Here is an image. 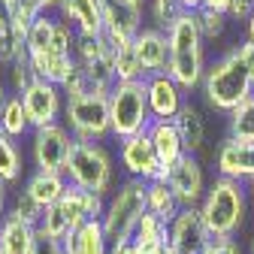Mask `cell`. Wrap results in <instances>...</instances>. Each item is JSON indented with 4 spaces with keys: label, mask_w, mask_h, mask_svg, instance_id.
<instances>
[{
    "label": "cell",
    "mask_w": 254,
    "mask_h": 254,
    "mask_svg": "<svg viewBox=\"0 0 254 254\" xmlns=\"http://www.w3.org/2000/svg\"><path fill=\"white\" fill-rule=\"evenodd\" d=\"M148 12H151V21H154V27L157 30H167L185 15V9H182V3L179 0H148Z\"/></svg>",
    "instance_id": "1f68e13d"
},
{
    "label": "cell",
    "mask_w": 254,
    "mask_h": 254,
    "mask_svg": "<svg viewBox=\"0 0 254 254\" xmlns=\"http://www.w3.org/2000/svg\"><path fill=\"white\" fill-rule=\"evenodd\" d=\"M100 9H103V34L112 49L130 46L133 37L145 27L142 24L145 9L136 6L133 0H100Z\"/></svg>",
    "instance_id": "9c48e42d"
},
{
    "label": "cell",
    "mask_w": 254,
    "mask_h": 254,
    "mask_svg": "<svg viewBox=\"0 0 254 254\" xmlns=\"http://www.w3.org/2000/svg\"><path fill=\"white\" fill-rule=\"evenodd\" d=\"M109 254H136V248H133L130 242H124V245H112Z\"/></svg>",
    "instance_id": "7dc6e473"
},
{
    "label": "cell",
    "mask_w": 254,
    "mask_h": 254,
    "mask_svg": "<svg viewBox=\"0 0 254 254\" xmlns=\"http://www.w3.org/2000/svg\"><path fill=\"white\" fill-rule=\"evenodd\" d=\"M157 254H176V251H173V248H170V242H167V245H164L161 251H157Z\"/></svg>",
    "instance_id": "681fc988"
},
{
    "label": "cell",
    "mask_w": 254,
    "mask_h": 254,
    "mask_svg": "<svg viewBox=\"0 0 254 254\" xmlns=\"http://www.w3.org/2000/svg\"><path fill=\"white\" fill-rule=\"evenodd\" d=\"M34 3L40 6V12H49V15H52L55 9H61V6H64V0H34Z\"/></svg>",
    "instance_id": "7bdbcfd3"
},
{
    "label": "cell",
    "mask_w": 254,
    "mask_h": 254,
    "mask_svg": "<svg viewBox=\"0 0 254 254\" xmlns=\"http://www.w3.org/2000/svg\"><path fill=\"white\" fill-rule=\"evenodd\" d=\"M230 3H233V0H203V6H206V9H218V12H227Z\"/></svg>",
    "instance_id": "ee69618b"
},
{
    "label": "cell",
    "mask_w": 254,
    "mask_h": 254,
    "mask_svg": "<svg viewBox=\"0 0 254 254\" xmlns=\"http://www.w3.org/2000/svg\"><path fill=\"white\" fill-rule=\"evenodd\" d=\"M64 176L73 188L109 197L115 190V157L103 142H73Z\"/></svg>",
    "instance_id": "5b68a950"
},
{
    "label": "cell",
    "mask_w": 254,
    "mask_h": 254,
    "mask_svg": "<svg viewBox=\"0 0 254 254\" xmlns=\"http://www.w3.org/2000/svg\"><path fill=\"white\" fill-rule=\"evenodd\" d=\"M9 97H12V94H9V88H6V82H3V79H0V112H3V106L9 103Z\"/></svg>",
    "instance_id": "bcb514c9"
},
{
    "label": "cell",
    "mask_w": 254,
    "mask_h": 254,
    "mask_svg": "<svg viewBox=\"0 0 254 254\" xmlns=\"http://www.w3.org/2000/svg\"><path fill=\"white\" fill-rule=\"evenodd\" d=\"M61 91H64V97H67V100L82 97V94H88V91H91V82H88V76H85V70L79 67V64L67 73V79L61 82Z\"/></svg>",
    "instance_id": "d590c367"
},
{
    "label": "cell",
    "mask_w": 254,
    "mask_h": 254,
    "mask_svg": "<svg viewBox=\"0 0 254 254\" xmlns=\"http://www.w3.org/2000/svg\"><path fill=\"white\" fill-rule=\"evenodd\" d=\"M21 55H27V49H24V37L18 34L15 27L0 30V67H9V64H15Z\"/></svg>",
    "instance_id": "e575fe53"
},
{
    "label": "cell",
    "mask_w": 254,
    "mask_h": 254,
    "mask_svg": "<svg viewBox=\"0 0 254 254\" xmlns=\"http://www.w3.org/2000/svg\"><path fill=\"white\" fill-rule=\"evenodd\" d=\"M64 251L67 254H109L112 245L106 239L103 221H85L82 227H76L64 239Z\"/></svg>",
    "instance_id": "603a6c76"
},
{
    "label": "cell",
    "mask_w": 254,
    "mask_h": 254,
    "mask_svg": "<svg viewBox=\"0 0 254 254\" xmlns=\"http://www.w3.org/2000/svg\"><path fill=\"white\" fill-rule=\"evenodd\" d=\"M0 254H3V248H0Z\"/></svg>",
    "instance_id": "db71d44e"
},
{
    "label": "cell",
    "mask_w": 254,
    "mask_h": 254,
    "mask_svg": "<svg viewBox=\"0 0 254 254\" xmlns=\"http://www.w3.org/2000/svg\"><path fill=\"white\" fill-rule=\"evenodd\" d=\"M12 0H0V30L12 27Z\"/></svg>",
    "instance_id": "60d3db41"
},
{
    "label": "cell",
    "mask_w": 254,
    "mask_h": 254,
    "mask_svg": "<svg viewBox=\"0 0 254 254\" xmlns=\"http://www.w3.org/2000/svg\"><path fill=\"white\" fill-rule=\"evenodd\" d=\"M61 209L67 215L70 227H82L85 221H100L103 212H106V197L100 194H91V190H82V188H67V194L61 200Z\"/></svg>",
    "instance_id": "e0dca14e"
},
{
    "label": "cell",
    "mask_w": 254,
    "mask_h": 254,
    "mask_svg": "<svg viewBox=\"0 0 254 254\" xmlns=\"http://www.w3.org/2000/svg\"><path fill=\"white\" fill-rule=\"evenodd\" d=\"M185 12H200L203 9V0H179Z\"/></svg>",
    "instance_id": "f6af8a7d"
},
{
    "label": "cell",
    "mask_w": 254,
    "mask_h": 254,
    "mask_svg": "<svg viewBox=\"0 0 254 254\" xmlns=\"http://www.w3.org/2000/svg\"><path fill=\"white\" fill-rule=\"evenodd\" d=\"M15 3H18V0H12V6H15Z\"/></svg>",
    "instance_id": "f5cc1de1"
},
{
    "label": "cell",
    "mask_w": 254,
    "mask_h": 254,
    "mask_svg": "<svg viewBox=\"0 0 254 254\" xmlns=\"http://www.w3.org/2000/svg\"><path fill=\"white\" fill-rule=\"evenodd\" d=\"M9 200H12V190H9V182L0 179V221L9 215Z\"/></svg>",
    "instance_id": "ab89813d"
},
{
    "label": "cell",
    "mask_w": 254,
    "mask_h": 254,
    "mask_svg": "<svg viewBox=\"0 0 254 254\" xmlns=\"http://www.w3.org/2000/svg\"><path fill=\"white\" fill-rule=\"evenodd\" d=\"M18 97L24 103V112H27L30 127H34V130H37V127L58 124L64 118V103H67V97H64L61 85H55V82L37 79L27 91H21Z\"/></svg>",
    "instance_id": "30bf717a"
},
{
    "label": "cell",
    "mask_w": 254,
    "mask_h": 254,
    "mask_svg": "<svg viewBox=\"0 0 254 254\" xmlns=\"http://www.w3.org/2000/svg\"><path fill=\"white\" fill-rule=\"evenodd\" d=\"M239 46V52H242V58H245V64H248V73H251V85H254V46L248 43V40H242V43H236Z\"/></svg>",
    "instance_id": "b9f144b4"
},
{
    "label": "cell",
    "mask_w": 254,
    "mask_h": 254,
    "mask_svg": "<svg viewBox=\"0 0 254 254\" xmlns=\"http://www.w3.org/2000/svg\"><path fill=\"white\" fill-rule=\"evenodd\" d=\"M227 130H230L227 136L254 145V97L245 100L242 106H236V109L227 115Z\"/></svg>",
    "instance_id": "83f0119b"
},
{
    "label": "cell",
    "mask_w": 254,
    "mask_h": 254,
    "mask_svg": "<svg viewBox=\"0 0 254 254\" xmlns=\"http://www.w3.org/2000/svg\"><path fill=\"white\" fill-rule=\"evenodd\" d=\"M167 43H170V76L190 94L194 88L203 85L206 76V40L200 34L197 12H185L170 30H167Z\"/></svg>",
    "instance_id": "7a4b0ae2"
},
{
    "label": "cell",
    "mask_w": 254,
    "mask_h": 254,
    "mask_svg": "<svg viewBox=\"0 0 254 254\" xmlns=\"http://www.w3.org/2000/svg\"><path fill=\"white\" fill-rule=\"evenodd\" d=\"M112 52H115V82H145V70L133 52V43Z\"/></svg>",
    "instance_id": "f1b7e54d"
},
{
    "label": "cell",
    "mask_w": 254,
    "mask_h": 254,
    "mask_svg": "<svg viewBox=\"0 0 254 254\" xmlns=\"http://www.w3.org/2000/svg\"><path fill=\"white\" fill-rule=\"evenodd\" d=\"M203 221L212 236H236L239 227L245 224L248 212V188L242 182L215 176L212 185L206 188V197L200 203Z\"/></svg>",
    "instance_id": "3957f363"
},
{
    "label": "cell",
    "mask_w": 254,
    "mask_h": 254,
    "mask_svg": "<svg viewBox=\"0 0 254 254\" xmlns=\"http://www.w3.org/2000/svg\"><path fill=\"white\" fill-rule=\"evenodd\" d=\"M37 233H40V236H46V239H58V242H64V239L73 233V227H70L67 215H64L61 203H58V206H49V209L43 212V221H40Z\"/></svg>",
    "instance_id": "4dcf8cb0"
},
{
    "label": "cell",
    "mask_w": 254,
    "mask_h": 254,
    "mask_svg": "<svg viewBox=\"0 0 254 254\" xmlns=\"http://www.w3.org/2000/svg\"><path fill=\"white\" fill-rule=\"evenodd\" d=\"M167 233H170V248L176 254H206V248L215 239L200 209H182L167 224Z\"/></svg>",
    "instance_id": "8fae6325"
},
{
    "label": "cell",
    "mask_w": 254,
    "mask_h": 254,
    "mask_svg": "<svg viewBox=\"0 0 254 254\" xmlns=\"http://www.w3.org/2000/svg\"><path fill=\"white\" fill-rule=\"evenodd\" d=\"M64 124L73 133L76 142H103L112 136L109 124V94L106 91H88L82 97L64 103Z\"/></svg>",
    "instance_id": "52a82bcc"
},
{
    "label": "cell",
    "mask_w": 254,
    "mask_h": 254,
    "mask_svg": "<svg viewBox=\"0 0 254 254\" xmlns=\"http://www.w3.org/2000/svg\"><path fill=\"white\" fill-rule=\"evenodd\" d=\"M148 139H151V145H154V154H157V161H161L164 173H167L170 167H176L182 157L188 154L173 121H151V127H148Z\"/></svg>",
    "instance_id": "d6986e66"
},
{
    "label": "cell",
    "mask_w": 254,
    "mask_h": 254,
    "mask_svg": "<svg viewBox=\"0 0 254 254\" xmlns=\"http://www.w3.org/2000/svg\"><path fill=\"white\" fill-rule=\"evenodd\" d=\"M133 52L145 70V79L154 73H167L170 70V43L167 34L157 27H142L139 34L133 37Z\"/></svg>",
    "instance_id": "2e32d148"
},
{
    "label": "cell",
    "mask_w": 254,
    "mask_h": 254,
    "mask_svg": "<svg viewBox=\"0 0 254 254\" xmlns=\"http://www.w3.org/2000/svg\"><path fill=\"white\" fill-rule=\"evenodd\" d=\"M164 176H167V185L173 188V194H176L182 209H200L209 185H206L203 164L197 161V154H185L182 161L176 167H170Z\"/></svg>",
    "instance_id": "7c38bea8"
},
{
    "label": "cell",
    "mask_w": 254,
    "mask_h": 254,
    "mask_svg": "<svg viewBox=\"0 0 254 254\" xmlns=\"http://www.w3.org/2000/svg\"><path fill=\"white\" fill-rule=\"evenodd\" d=\"M145 188L148 182H139V179H121L115 185V190L106 197V212H103V230H106V239L109 245H124L130 242L142 215L148 212L145 206Z\"/></svg>",
    "instance_id": "277c9868"
},
{
    "label": "cell",
    "mask_w": 254,
    "mask_h": 254,
    "mask_svg": "<svg viewBox=\"0 0 254 254\" xmlns=\"http://www.w3.org/2000/svg\"><path fill=\"white\" fill-rule=\"evenodd\" d=\"M215 170H218V176H224V179L248 185L254 179V145L227 136L224 142L218 145V151H215Z\"/></svg>",
    "instance_id": "9a60e30c"
},
{
    "label": "cell",
    "mask_w": 254,
    "mask_h": 254,
    "mask_svg": "<svg viewBox=\"0 0 254 254\" xmlns=\"http://www.w3.org/2000/svg\"><path fill=\"white\" fill-rule=\"evenodd\" d=\"M197 24H200V34H203L206 43H209V40H221V37H224V30H227V24H230V15L203 6V9L197 12Z\"/></svg>",
    "instance_id": "d6a6232c"
},
{
    "label": "cell",
    "mask_w": 254,
    "mask_h": 254,
    "mask_svg": "<svg viewBox=\"0 0 254 254\" xmlns=\"http://www.w3.org/2000/svg\"><path fill=\"white\" fill-rule=\"evenodd\" d=\"M167 242H170L167 224L157 215L145 212L142 221H139V227H136V233H133V239H130V245L136 248V254H157Z\"/></svg>",
    "instance_id": "d4e9b609"
},
{
    "label": "cell",
    "mask_w": 254,
    "mask_h": 254,
    "mask_svg": "<svg viewBox=\"0 0 254 254\" xmlns=\"http://www.w3.org/2000/svg\"><path fill=\"white\" fill-rule=\"evenodd\" d=\"M227 15H230V21H242L245 24L254 15V0H233L230 9H227Z\"/></svg>",
    "instance_id": "74e56055"
},
{
    "label": "cell",
    "mask_w": 254,
    "mask_h": 254,
    "mask_svg": "<svg viewBox=\"0 0 254 254\" xmlns=\"http://www.w3.org/2000/svg\"><path fill=\"white\" fill-rule=\"evenodd\" d=\"M37 227L34 224H24V221L6 215L0 221V248L3 254H34L37 251Z\"/></svg>",
    "instance_id": "7402d4cb"
},
{
    "label": "cell",
    "mask_w": 254,
    "mask_h": 254,
    "mask_svg": "<svg viewBox=\"0 0 254 254\" xmlns=\"http://www.w3.org/2000/svg\"><path fill=\"white\" fill-rule=\"evenodd\" d=\"M145 91H148L151 121H173L179 115V109L188 103V91L170 73H154V76H148L145 79Z\"/></svg>",
    "instance_id": "5bb4252c"
},
{
    "label": "cell",
    "mask_w": 254,
    "mask_h": 254,
    "mask_svg": "<svg viewBox=\"0 0 254 254\" xmlns=\"http://www.w3.org/2000/svg\"><path fill=\"white\" fill-rule=\"evenodd\" d=\"M118 164H121L127 179H139V182H154L164 173L161 161L154 154V145L148 139V130L118 142Z\"/></svg>",
    "instance_id": "4fadbf2b"
},
{
    "label": "cell",
    "mask_w": 254,
    "mask_h": 254,
    "mask_svg": "<svg viewBox=\"0 0 254 254\" xmlns=\"http://www.w3.org/2000/svg\"><path fill=\"white\" fill-rule=\"evenodd\" d=\"M206 254H245V251L233 236H215L212 245L206 248Z\"/></svg>",
    "instance_id": "8d00e7d4"
},
{
    "label": "cell",
    "mask_w": 254,
    "mask_h": 254,
    "mask_svg": "<svg viewBox=\"0 0 254 254\" xmlns=\"http://www.w3.org/2000/svg\"><path fill=\"white\" fill-rule=\"evenodd\" d=\"M133 3H136V6H142V9H145V6H148V0H133Z\"/></svg>",
    "instance_id": "f907efd6"
},
{
    "label": "cell",
    "mask_w": 254,
    "mask_h": 254,
    "mask_svg": "<svg viewBox=\"0 0 254 254\" xmlns=\"http://www.w3.org/2000/svg\"><path fill=\"white\" fill-rule=\"evenodd\" d=\"M145 206H148L151 215L161 218L164 224H170V221L182 212V206H179V200L173 194V188L167 185V176L164 173L157 176L154 182H148V188H145Z\"/></svg>",
    "instance_id": "cb8c5ba5"
},
{
    "label": "cell",
    "mask_w": 254,
    "mask_h": 254,
    "mask_svg": "<svg viewBox=\"0 0 254 254\" xmlns=\"http://www.w3.org/2000/svg\"><path fill=\"white\" fill-rule=\"evenodd\" d=\"M34 254H67V251H64V242L40 236V239H37V251H34Z\"/></svg>",
    "instance_id": "f35d334b"
},
{
    "label": "cell",
    "mask_w": 254,
    "mask_h": 254,
    "mask_svg": "<svg viewBox=\"0 0 254 254\" xmlns=\"http://www.w3.org/2000/svg\"><path fill=\"white\" fill-rule=\"evenodd\" d=\"M203 97L215 112L230 115L236 106H242L245 100L254 97V85H251V73L248 64L239 52V46L227 49L224 55H218L203 76Z\"/></svg>",
    "instance_id": "6da1fadb"
},
{
    "label": "cell",
    "mask_w": 254,
    "mask_h": 254,
    "mask_svg": "<svg viewBox=\"0 0 254 254\" xmlns=\"http://www.w3.org/2000/svg\"><path fill=\"white\" fill-rule=\"evenodd\" d=\"M61 21H67L76 34H103V9L100 0H64V6L58 9Z\"/></svg>",
    "instance_id": "ac0fdd59"
},
{
    "label": "cell",
    "mask_w": 254,
    "mask_h": 254,
    "mask_svg": "<svg viewBox=\"0 0 254 254\" xmlns=\"http://www.w3.org/2000/svg\"><path fill=\"white\" fill-rule=\"evenodd\" d=\"M245 40H248V43L254 46V15H251V18L245 21Z\"/></svg>",
    "instance_id": "c3c4849f"
},
{
    "label": "cell",
    "mask_w": 254,
    "mask_h": 254,
    "mask_svg": "<svg viewBox=\"0 0 254 254\" xmlns=\"http://www.w3.org/2000/svg\"><path fill=\"white\" fill-rule=\"evenodd\" d=\"M0 130H3L6 136H12L15 142L34 133V127H30V118L24 112V103H21L18 94H12L9 103L3 106V112H0Z\"/></svg>",
    "instance_id": "484cf974"
},
{
    "label": "cell",
    "mask_w": 254,
    "mask_h": 254,
    "mask_svg": "<svg viewBox=\"0 0 254 254\" xmlns=\"http://www.w3.org/2000/svg\"><path fill=\"white\" fill-rule=\"evenodd\" d=\"M67 188H70V182H67V176H64V173H40V170H34V173L24 179V190L43 209L58 206L64 200V194H67Z\"/></svg>",
    "instance_id": "44dd1931"
},
{
    "label": "cell",
    "mask_w": 254,
    "mask_h": 254,
    "mask_svg": "<svg viewBox=\"0 0 254 254\" xmlns=\"http://www.w3.org/2000/svg\"><path fill=\"white\" fill-rule=\"evenodd\" d=\"M24 176V157H21V148L12 136H6L0 130V179L9 182V185H18Z\"/></svg>",
    "instance_id": "4316f807"
},
{
    "label": "cell",
    "mask_w": 254,
    "mask_h": 254,
    "mask_svg": "<svg viewBox=\"0 0 254 254\" xmlns=\"http://www.w3.org/2000/svg\"><path fill=\"white\" fill-rule=\"evenodd\" d=\"M251 254H254V239H251Z\"/></svg>",
    "instance_id": "816d5d0a"
},
{
    "label": "cell",
    "mask_w": 254,
    "mask_h": 254,
    "mask_svg": "<svg viewBox=\"0 0 254 254\" xmlns=\"http://www.w3.org/2000/svg\"><path fill=\"white\" fill-rule=\"evenodd\" d=\"M6 73H9V91H12V94H21V91H27L30 85H34V82L40 79L27 55H21L15 64H9V67H6Z\"/></svg>",
    "instance_id": "836d02e7"
},
{
    "label": "cell",
    "mask_w": 254,
    "mask_h": 254,
    "mask_svg": "<svg viewBox=\"0 0 254 254\" xmlns=\"http://www.w3.org/2000/svg\"><path fill=\"white\" fill-rule=\"evenodd\" d=\"M30 139V161L40 173H64L67 157L73 148V133L67 130V124H49V127H37Z\"/></svg>",
    "instance_id": "ba28073f"
},
{
    "label": "cell",
    "mask_w": 254,
    "mask_h": 254,
    "mask_svg": "<svg viewBox=\"0 0 254 254\" xmlns=\"http://www.w3.org/2000/svg\"><path fill=\"white\" fill-rule=\"evenodd\" d=\"M43 206L34 200V197H30L27 194V190H24V185L15 190V194H12V200H9V215L12 218H18V221H24V224H34V227H40V221H43Z\"/></svg>",
    "instance_id": "f546056e"
},
{
    "label": "cell",
    "mask_w": 254,
    "mask_h": 254,
    "mask_svg": "<svg viewBox=\"0 0 254 254\" xmlns=\"http://www.w3.org/2000/svg\"><path fill=\"white\" fill-rule=\"evenodd\" d=\"M173 124H176V130H179V136H182L185 151H188V154H200L203 145H206V118H203V112L197 109V103L188 100V103L179 109V115L173 118Z\"/></svg>",
    "instance_id": "ffe728a7"
},
{
    "label": "cell",
    "mask_w": 254,
    "mask_h": 254,
    "mask_svg": "<svg viewBox=\"0 0 254 254\" xmlns=\"http://www.w3.org/2000/svg\"><path fill=\"white\" fill-rule=\"evenodd\" d=\"M109 124L118 142L148 130L151 109L145 82H115V88L109 91Z\"/></svg>",
    "instance_id": "8992f818"
}]
</instances>
